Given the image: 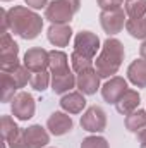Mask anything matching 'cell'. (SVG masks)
I'll return each mask as SVG.
<instances>
[{
	"label": "cell",
	"mask_w": 146,
	"mask_h": 148,
	"mask_svg": "<svg viewBox=\"0 0 146 148\" xmlns=\"http://www.w3.org/2000/svg\"><path fill=\"white\" fill-rule=\"evenodd\" d=\"M96 2L102 10H113V9H120L124 5V0H96Z\"/></svg>",
	"instance_id": "f1b7e54d"
},
{
	"label": "cell",
	"mask_w": 146,
	"mask_h": 148,
	"mask_svg": "<svg viewBox=\"0 0 146 148\" xmlns=\"http://www.w3.org/2000/svg\"><path fill=\"white\" fill-rule=\"evenodd\" d=\"M0 52H2V69L19 64V45L14 41L10 33H3L0 40Z\"/></svg>",
	"instance_id": "7c38bea8"
},
{
	"label": "cell",
	"mask_w": 146,
	"mask_h": 148,
	"mask_svg": "<svg viewBox=\"0 0 146 148\" xmlns=\"http://www.w3.org/2000/svg\"><path fill=\"white\" fill-rule=\"evenodd\" d=\"M2 2H10V0H2Z\"/></svg>",
	"instance_id": "e575fe53"
},
{
	"label": "cell",
	"mask_w": 146,
	"mask_h": 148,
	"mask_svg": "<svg viewBox=\"0 0 146 148\" xmlns=\"http://www.w3.org/2000/svg\"><path fill=\"white\" fill-rule=\"evenodd\" d=\"M2 73H7L12 77V81L16 83L17 90H19V88H24V86L31 81V76H33V73H31L26 66H21V64H14V66H10V67H5V69H2Z\"/></svg>",
	"instance_id": "ffe728a7"
},
{
	"label": "cell",
	"mask_w": 146,
	"mask_h": 148,
	"mask_svg": "<svg viewBox=\"0 0 146 148\" xmlns=\"http://www.w3.org/2000/svg\"><path fill=\"white\" fill-rule=\"evenodd\" d=\"M127 79L138 88H146V60L145 59H136V60H132L129 64Z\"/></svg>",
	"instance_id": "ac0fdd59"
},
{
	"label": "cell",
	"mask_w": 146,
	"mask_h": 148,
	"mask_svg": "<svg viewBox=\"0 0 146 148\" xmlns=\"http://www.w3.org/2000/svg\"><path fill=\"white\" fill-rule=\"evenodd\" d=\"M2 95H0V100L3 102V103H7V102H12V98L17 95L16 91H17V86H16V83L12 81V77L9 76L7 73H2Z\"/></svg>",
	"instance_id": "d4e9b609"
},
{
	"label": "cell",
	"mask_w": 146,
	"mask_h": 148,
	"mask_svg": "<svg viewBox=\"0 0 146 148\" xmlns=\"http://www.w3.org/2000/svg\"><path fill=\"white\" fill-rule=\"evenodd\" d=\"M74 14L77 12L65 0H52L45 9V19L50 21L52 24H69Z\"/></svg>",
	"instance_id": "3957f363"
},
{
	"label": "cell",
	"mask_w": 146,
	"mask_h": 148,
	"mask_svg": "<svg viewBox=\"0 0 146 148\" xmlns=\"http://www.w3.org/2000/svg\"><path fill=\"white\" fill-rule=\"evenodd\" d=\"M81 148H110L108 141L103 136H88L81 141Z\"/></svg>",
	"instance_id": "83f0119b"
},
{
	"label": "cell",
	"mask_w": 146,
	"mask_h": 148,
	"mask_svg": "<svg viewBox=\"0 0 146 148\" xmlns=\"http://www.w3.org/2000/svg\"><path fill=\"white\" fill-rule=\"evenodd\" d=\"M139 55H141V59L146 60V40L141 43V47H139Z\"/></svg>",
	"instance_id": "836d02e7"
},
{
	"label": "cell",
	"mask_w": 146,
	"mask_h": 148,
	"mask_svg": "<svg viewBox=\"0 0 146 148\" xmlns=\"http://www.w3.org/2000/svg\"><path fill=\"white\" fill-rule=\"evenodd\" d=\"M50 83H52V77H50V74L46 73V71L33 73L31 81H29L31 88H33V90H36V91H45V90L50 86Z\"/></svg>",
	"instance_id": "4316f807"
},
{
	"label": "cell",
	"mask_w": 146,
	"mask_h": 148,
	"mask_svg": "<svg viewBox=\"0 0 146 148\" xmlns=\"http://www.w3.org/2000/svg\"><path fill=\"white\" fill-rule=\"evenodd\" d=\"M9 33V12L2 9V35Z\"/></svg>",
	"instance_id": "4dcf8cb0"
},
{
	"label": "cell",
	"mask_w": 146,
	"mask_h": 148,
	"mask_svg": "<svg viewBox=\"0 0 146 148\" xmlns=\"http://www.w3.org/2000/svg\"><path fill=\"white\" fill-rule=\"evenodd\" d=\"M46 36L53 47H67L72 38V28L71 24H52L46 31Z\"/></svg>",
	"instance_id": "9a60e30c"
},
{
	"label": "cell",
	"mask_w": 146,
	"mask_h": 148,
	"mask_svg": "<svg viewBox=\"0 0 146 148\" xmlns=\"http://www.w3.org/2000/svg\"><path fill=\"white\" fill-rule=\"evenodd\" d=\"M28 7L35 9V10H40V9H46V5L50 3V0H24Z\"/></svg>",
	"instance_id": "f546056e"
},
{
	"label": "cell",
	"mask_w": 146,
	"mask_h": 148,
	"mask_svg": "<svg viewBox=\"0 0 146 148\" xmlns=\"http://www.w3.org/2000/svg\"><path fill=\"white\" fill-rule=\"evenodd\" d=\"M124 10L127 17H132V19L146 17V0H126Z\"/></svg>",
	"instance_id": "cb8c5ba5"
},
{
	"label": "cell",
	"mask_w": 146,
	"mask_h": 148,
	"mask_svg": "<svg viewBox=\"0 0 146 148\" xmlns=\"http://www.w3.org/2000/svg\"><path fill=\"white\" fill-rule=\"evenodd\" d=\"M100 74L96 73L95 67L88 69V71H83V73L77 74L76 77V86L81 93L84 95H95L98 90H100Z\"/></svg>",
	"instance_id": "4fadbf2b"
},
{
	"label": "cell",
	"mask_w": 146,
	"mask_h": 148,
	"mask_svg": "<svg viewBox=\"0 0 146 148\" xmlns=\"http://www.w3.org/2000/svg\"><path fill=\"white\" fill-rule=\"evenodd\" d=\"M124 45L117 38H107L102 45L100 55L95 60V69L100 77H113L119 73L124 60Z\"/></svg>",
	"instance_id": "7a4b0ae2"
},
{
	"label": "cell",
	"mask_w": 146,
	"mask_h": 148,
	"mask_svg": "<svg viewBox=\"0 0 146 148\" xmlns=\"http://www.w3.org/2000/svg\"><path fill=\"white\" fill-rule=\"evenodd\" d=\"M9 12V29L23 40H35L43 29L41 16L24 5H14Z\"/></svg>",
	"instance_id": "6da1fadb"
},
{
	"label": "cell",
	"mask_w": 146,
	"mask_h": 148,
	"mask_svg": "<svg viewBox=\"0 0 146 148\" xmlns=\"http://www.w3.org/2000/svg\"><path fill=\"white\" fill-rule=\"evenodd\" d=\"M79 124L88 133H102L107 127V114L102 107L93 105V107L86 109V112L81 115Z\"/></svg>",
	"instance_id": "8992f818"
},
{
	"label": "cell",
	"mask_w": 146,
	"mask_h": 148,
	"mask_svg": "<svg viewBox=\"0 0 146 148\" xmlns=\"http://www.w3.org/2000/svg\"><path fill=\"white\" fill-rule=\"evenodd\" d=\"M24 141L28 148H45L50 143V134L43 126L33 124L24 129Z\"/></svg>",
	"instance_id": "5bb4252c"
},
{
	"label": "cell",
	"mask_w": 146,
	"mask_h": 148,
	"mask_svg": "<svg viewBox=\"0 0 146 148\" xmlns=\"http://www.w3.org/2000/svg\"><path fill=\"white\" fill-rule=\"evenodd\" d=\"M100 48H102L100 38L91 31H79L74 36V52H77L84 57L95 59V55Z\"/></svg>",
	"instance_id": "ba28073f"
},
{
	"label": "cell",
	"mask_w": 146,
	"mask_h": 148,
	"mask_svg": "<svg viewBox=\"0 0 146 148\" xmlns=\"http://www.w3.org/2000/svg\"><path fill=\"white\" fill-rule=\"evenodd\" d=\"M127 90H129L127 81L124 77H120V76H113V77H108L107 83L102 86V97H103V100L107 103L115 105Z\"/></svg>",
	"instance_id": "30bf717a"
},
{
	"label": "cell",
	"mask_w": 146,
	"mask_h": 148,
	"mask_svg": "<svg viewBox=\"0 0 146 148\" xmlns=\"http://www.w3.org/2000/svg\"><path fill=\"white\" fill-rule=\"evenodd\" d=\"M2 140L9 148H28L24 141V129H21L10 115H2Z\"/></svg>",
	"instance_id": "277c9868"
},
{
	"label": "cell",
	"mask_w": 146,
	"mask_h": 148,
	"mask_svg": "<svg viewBox=\"0 0 146 148\" xmlns=\"http://www.w3.org/2000/svg\"><path fill=\"white\" fill-rule=\"evenodd\" d=\"M139 102H141V95L136 90H127L120 97V100L115 103V109H117L119 114H122V115H129L131 112L138 110Z\"/></svg>",
	"instance_id": "e0dca14e"
},
{
	"label": "cell",
	"mask_w": 146,
	"mask_h": 148,
	"mask_svg": "<svg viewBox=\"0 0 146 148\" xmlns=\"http://www.w3.org/2000/svg\"><path fill=\"white\" fill-rule=\"evenodd\" d=\"M65 2H67L69 5H72L76 12H79V9H81V0H65Z\"/></svg>",
	"instance_id": "d6a6232c"
},
{
	"label": "cell",
	"mask_w": 146,
	"mask_h": 148,
	"mask_svg": "<svg viewBox=\"0 0 146 148\" xmlns=\"http://www.w3.org/2000/svg\"><path fill=\"white\" fill-rule=\"evenodd\" d=\"M76 86V76L72 71H67L64 74H55L52 76V90L57 95H65Z\"/></svg>",
	"instance_id": "d6986e66"
},
{
	"label": "cell",
	"mask_w": 146,
	"mask_h": 148,
	"mask_svg": "<svg viewBox=\"0 0 146 148\" xmlns=\"http://www.w3.org/2000/svg\"><path fill=\"white\" fill-rule=\"evenodd\" d=\"M71 64H72V71H76L79 74L83 71H88V69L93 67V59L84 57V55H81L77 52H72L71 53Z\"/></svg>",
	"instance_id": "484cf974"
},
{
	"label": "cell",
	"mask_w": 146,
	"mask_h": 148,
	"mask_svg": "<svg viewBox=\"0 0 146 148\" xmlns=\"http://www.w3.org/2000/svg\"><path fill=\"white\" fill-rule=\"evenodd\" d=\"M23 66H26L31 73H41V71H46L48 66H50V52H46V50L41 48V47L29 48V50L24 53Z\"/></svg>",
	"instance_id": "9c48e42d"
},
{
	"label": "cell",
	"mask_w": 146,
	"mask_h": 148,
	"mask_svg": "<svg viewBox=\"0 0 146 148\" xmlns=\"http://www.w3.org/2000/svg\"><path fill=\"white\" fill-rule=\"evenodd\" d=\"M126 29L132 38L146 40V17H139V19L129 17L126 23Z\"/></svg>",
	"instance_id": "603a6c76"
},
{
	"label": "cell",
	"mask_w": 146,
	"mask_h": 148,
	"mask_svg": "<svg viewBox=\"0 0 146 148\" xmlns=\"http://www.w3.org/2000/svg\"><path fill=\"white\" fill-rule=\"evenodd\" d=\"M10 110H12V115L16 119L29 121L35 115V110H36V103H35L33 95L28 93V91H19L10 102Z\"/></svg>",
	"instance_id": "5b68a950"
},
{
	"label": "cell",
	"mask_w": 146,
	"mask_h": 148,
	"mask_svg": "<svg viewBox=\"0 0 146 148\" xmlns=\"http://www.w3.org/2000/svg\"><path fill=\"white\" fill-rule=\"evenodd\" d=\"M126 10L120 7V9H113V10H102L100 12V24L103 28V31L107 35H117L120 33L124 28H126Z\"/></svg>",
	"instance_id": "52a82bcc"
},
{
	"label": "cell",
	"mask_w": 146,
	"mask_h": 148,
	"mask_svg": "<svg viewBox=\"0 0 146 148\" xmlns=\"http://www.w3.org/2000/svg\"><path fill=\"white\" fill-rule=\"evenodd\" d=\"M60 107H62V110L67 112V114H81L84 110V107H86L84 93H81V91H69V93L62 95Z\"/></svg>",
	"instance_id": "2e32d148"
},
{
	"label": "cell",
	"mask_w": 146,
	"mask_h": 148,
	"mask_svg": "<svg viewBox=\"0 0 146 148\" xmlns=\"http://www.w3.org/2000/svg\"><path fill=\"white\" fill-rule=\"evenodd\" d=\"M72 127H74L72 117L67 112H53L46 121V129L53 136H64L69 131H72Z\"/></svg>",
	"instance_id": "8fae6325"
},
{
	"label": "cell",
	"mask_w": 146,
	"mask_h": 148,
	"mask_svg": "<svg viewBox=\"0 0 146 148\" xmlns=\"http://www.w3.org/2000/svg\"><path fill=\"white\" fill-rule=\"evenodd\" d=\"M146 127V110L138 109L126 115V129L131 133H139L141 129Z\"/></svg>",
	"instance_id": "7402d4cb"
},
{
	"label": "cell",
	"mask_w": 146,
	"mask_h": 148,
	"mask_svg": "<svg viewBox=\"0 0 146 148\" xmlns=\"http://www.w3.org/2000/svg\"><path fill=\"white\" fill-rule=\"evenodd\" d=\"M48 69H50L52 76L64 74L67 71H71L69 69V57H67V53L62 52V50H50V66H48Z\"/></svg>",
	"instance_id": "44dd1931"
},
{
	"label": "cell",
	"mask_w": 146,
	"mask_h": 148,
	"mask_svg": "<svg viewBox=\"0 0 146 148\" xmlns=\"http://www.w3.org/2000/svg\"><path fill=\"white\" fill-rule=\"evenodd\" d=\"M138 143H139L141 148H146V127L138 133Z\"/></svg>",
	"instance_id": "1f68e13d"
}]
</instances>
